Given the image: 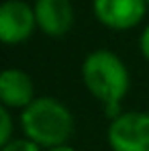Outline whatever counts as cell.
<instances>
[{
    "label": "cell",
    "instance_id": "cell-6",
    "mask_svg": "<svg viewBox=\"0 0 149 151\" xmlns=\"http://www.w3.org/2000/svg\"><path fill=\"white\" fill-rule=\"evenodd\" d=\"M37 27L43 35L59 39L74 25V6L70 0H35Z\"/></svg>",
    "mask_w": 149,
    "mask_h": 151
},
{
    "label": "cell",
    "instance_id": "cell-9",
    "mask_svg": "<svg viewBox=\"0 0 149 151\" xmlns=\"http://www.w3.org/2000/svg\"><path fill=\"white\" fill-rule=\"evenodd\" d=\"M0 151H41V147L37 145V143H33L31 139H12L10 143H6V145H2Z\"/></svg>",
    "mask_w": 149,
    "mask_h": 151
},
{
    "label": "cell",
    "instance_id": "cell-10",
    "mask_svg": "<svg viewBox=\"0 0 149 151\" xmlns=\"http://www.w3.org/2000/svg\"><path fill=\"white\" fill-rule=\"evenodd\" d=\"M139 51H141V55L149 61V25L143 29V33L139 37Z\"/></svg>",
    "mask_w": 149,
    "mask_h": 151
},
{
    "label": "cell",
    "instance_id": "cell-11",
    "mask_svg": "<svg viewBox=\"0 0 149 151\" xmlns=\"http://www.w3.org/2000/svg\"><path fill=\"white\" fill-rule=\"evenodd\" d=\"M102 108H104V114H106L110 121H114L117 116H121V114H123L121 104H106V106H102Z\"/></svg>",
    "mask_w": 149,
    "mask_h": 151
},
{
    "label": "cell",
    "instance_id": "cell-13",
    "mask_svg": "<svg viewBox=\"0 0 149 151\" xmlns=\"http://www.w3.org/2000/svg\"><path fill=\"white\" fill-rule=\"evenodd\" d=\"M145 2H147V6H149V0H145Z\"/></svg>",
    "mask_w": 149,
    "mask_h": 151
},
{
    "label": "cell",
    "instance_id": "cell-12",
    "mask_svg": "<svg viewBox=\"0 0 149 151\" xmlns=\"http://www.w3.org/2000/svg\"><path fill=\"white\" fill-rule=\"evenodd\" d=\"M47 151H76L72 145H59V147H51V149H47Z\"/></svg>",
    "mask_w": 149,
    "mask_h": 151
},
{
    "label": "cell",
    "instance_id": "cell-3",
    "mask_svg": "<svg viewBox=\"0 0 149 151\" xmlns=\"http://www.w3.org/2000/svg\"><path fill=\"white\" fill-rule=\"evenodd\" d=\"M106 141L112 151H149V112L129 110L110 121Z\"/></svg>",
    "mask_w": 149,
    "mask_h": 151
},
{
    "label": "cell",
    "instance_id": "cell-5",
    "mask_svg": "<svg viewBox=\"0 0 149 151\" xmlns=\"http://www.w3.org/2000/svg\"><path fill=\"white\" fill-rule=\"evenodd\" d=\"M94 17L100 25L112 31H129L137 27L147 12L145 0H92Z\"/></svg>",
    "mask_w": 149,
    "mask_h": 151
},
{
    "label": "cell",
    "instance_id": "cell-8",
    "mask_svg": "<svg viewBox=\"0 0 149 151\" xmlns=\"http://www.w3.org/2000/svg\"><path fill=\"white\" fill-rule=\"evenodd\" d=\"M12 139V114L8 108L0 106V147L10 143Z\"/></svg>",
    "mask_w": 149,
    "mask_h": 151
},
{
    "label": "cell",
    "instance_id": "cell-2",
    "mask_svg": "<svg viewBox=\"0 0 149 151\" xmlns=\"http://www.w3.org/2000/svg\"><path fill=\"white\" fill-rule=\"evenodd\" d=\"M82 82L102 106L121 104L131 88V76L125 61L110 49H94L86 55L82 63Z\"/></svg>",
    "mask_w": 149,
    "mask_h": 151
},
{
    "label": "cell",
    "instance_id": "cell-7",
    "mask_svg": "<svg viewBox=\"0 0 149 151\" xmlns=\"http://www.w3.org/2000/svg\"><path fill=\"white\" fill-rule=\"evenodd\" d=\"M35 98V84L27 72L19 68H6L0 74V102L4 108L25 110Z\"/></svg>",
    "mask_w": 149,
    "mask_h": 151
},
{
    "label": "cell",
    "instance_id": "cell-1",
    "mask_svg": "<svg viewBox=\"0 0 149 151\" xmlns=\"http://www.w3.org/2000/svg\"><path fill=\"white\" fill-rule=\"evenodd\" d=\"M74 114L61 100L53 96H39L21 110V129L27 139L41 149L68 145L74 135Z\"/></svg>",
    "mask_w": 149,
    "mask_h": 151
},
{
    "label": "cell",
    "instance_id": "cell-4",
    "mask_svg": "<svg viewBox=\"0 0 149 151\" xmlns=\"http://www.w3.org/2000/svg\"><path fill=\"white\" fill-rule=\"evenodd\" d=\"M37 27L35 8L25 0H6L0 6V41L4 45H19L31 39Z\"/></svg>",
    "mask_w": 149,
    "mask_h": 151
}]
</instances>
